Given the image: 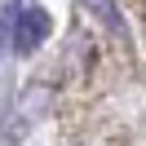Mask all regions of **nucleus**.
<instances>
[{
    "mask_svg": "<svg viewBox=\"0 0 146 146\" xmlns=\"http://www.w3.org/2000/svg\"><path fill=\"white\" fill-rule=\"evenodd\" d=\"M49 31H53V18H49L40 5H27V9H18L9 18V44H13L18 58H31L49 40Z\"/></svg>",
    "mask_w": 146,
    "mask_h": 146,
    "instance_id": "1",
    "label": "nucleus"
},
{
    "mask_svg": "<svg viewBox=\"0 0 146 146\" xmlns=\"http://www.w3.org/2000/svg\"><path fill=\"white\" fill-rule=\"evenodd\" d=\"M80 5L89 9V18H93V22H102L106 31H115V36H124V18H119L115 0H80Z\"/></svg>",
    "mask_w": 146,
    "mask_h": 146,
    "instance_id": "2",
    "label": "nucleus"
},
{
    "mask_svg": "<svg viewBox=\"0 0 146 146\" xmlns=\"http://www.w3.org/2000/svg\"><path fill=\"white\" fill-rule=\"evenodd\" d=\"M5 53H13V44H9V22L0 18V58H5Z\"/></svg>",
    "mask_w": 146,
    "mask_h": 146,
    "instance_id": "3",
    "label": "nucleus"
}]
</instances>
